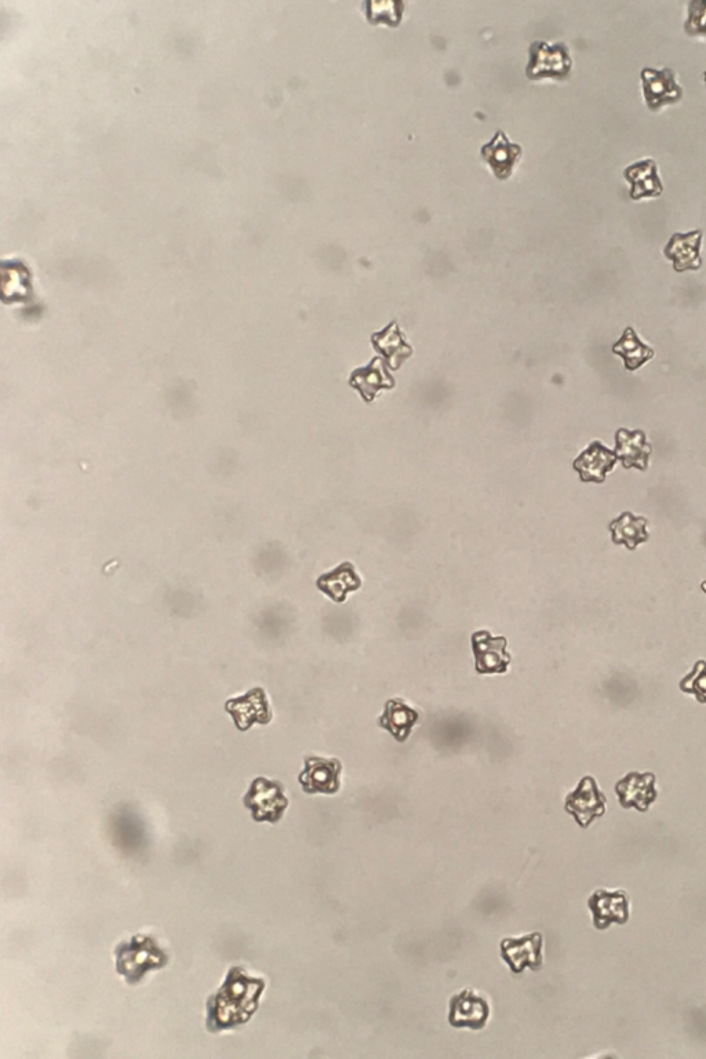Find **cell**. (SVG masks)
Wrapping results in <instances>:
<instances>
[{"instance_id": "obj_4", "label": "cell", "mask_w": 706, "mask_h": 1059, "mask_svg": "<svg viewBox=\"0 0 706 1059\" xmlns=\"http://www.w3.org/2000/svg\"><path fill=\"white\" fill-rule=\"evenodd\" d=\"M491 1017L489 999L473 988L454 993L449 1002V1024L456 1029L482 1031Z\"/></svg>"}, {"instance_id": "obj_16", "label": "cell", "mask_w": 706, "mask_h": 1059, "mask_svg": "<svg viewBox=\"0 0 706 1059\" xmlns=\"http://www.w3.org/2000/svg\"><path fill=\"white\" fill-rule=\"evenodd\" d=\"M702 231H691L689 234L672 236L664 253L673 261L675 271H698L701 268Z\"/></svg>"}, {"instance_id": "obj_18", "label": "cell", "mask_w": 706, "mask_h": 1059, "mask_svg": "<svg viewBox=\"0 0 706 1059\" xmlns=\"http://www.w3.org/2000/svg\"><path fill=\"white\" fill-rule=\"evenodd\" d=\"M617 440V453L618 460L624 464L625 468H638L640 471H646L649 467V460L651 456V445L647 442L646 435L643 431H628V429H620L615 435Z\"/></svg>"}, {"instance_id": "obj_25", "label": "cell", "mask_w": 706, "mask_h": 1059, "mask_svg": "<svg viewBox=\"0 0 706 1059\" xmlns=\"http://www.w3.org/2000/svg\"><path fill=\"white\" fill-rule=\"evenodd\" d=\"M701 588L706 593V581L702 582Z\"/></svg>"}, {"instance_id": "obj_11", "label": "cell", "mask_w": 706, "mask_h": 1059, "mask_svg": "<svg viewBox=\"0 0 706 1059\" xmlns=\"http://www.w3.org/2000/svg\"><path fill=\"white\" fill-rule=\"evenodd\" d=\"M644 100L651 111L665 107V105L676 104L682 100L683 90L678 85L675 72L672 69L646 68L642 72Z\"/></svg>"}, {"instance_id": "obj_6", "label": "cell", "mask_w": 706, "mask_h": 1059, "mask_svg": "<svg viewBox=\"0 0 706 1059\" xmlns=\"http://www.w3.org/2000/svg\"><path fill=\"white\" fill-rule=\"evenodd\" d=\"M225 711L234 720L236 729L239 731L250 730L256 724L267 726L274 716L267 691L262 687H256V689L247 691L246 694L231 698L225 702Z\"/></svg>"}, {"instance_id": "obj_22", "label": "cell", "mask_w": 706, "mask_h": 1059, "mask_svg": "<svg viewBox=\"0 0 706 1059\" xmlns=\"http://www.w3.org/2000/svg\"><path fill=\"white\" fill-rule=\"evenodd\" d=\"M613 352L624 359L625 369L629 371L638 370L654 358V349L643 344L632 327L624 331V336L614 345Z\"/></svg>"}, {"instance_id": "obj_23", "label": "cell", "mask_w": 706, "mask_h": 1059, "mask_svg": "<svg viewBox=\"0 0 706 1059\" xmlns=\"http://www.w3.org/2000/svg\"><path fill=\"white\" fill-rule=\"evenodd\" d=\"M680 690L683 693L693 694L700 704H706V662L698 661L693 671L682 679Z\"/></svg>"}, {"instance_id": "obj_20", "label": "cell", "mask_w": 706, "mask_h": 1059, "mask_svg": "<svg viewBox=\"0 0 706 1059\" xmlns=\"http://www.w3.org/2000/svg\"><path fill=\"white\" fill-rule=\"evenodd\" d=\"M418 713L402 700H391L385 705L384 713L378 724L381 729L389 731L396 741L403 742L409 738L411 730L418 722Z\"/></svg>"}, {"instance_id": "obj_13", "label": "cell", "mask_w": 706, "mask_h": 1059, "mask_svg": "<svg viewBox=\"0 0 706 1059\" xmlns=\"http://www.w3.org/2000/svg\"><path fill=\"white\" fill-rule=\"evenodd\" d=\"M615 793L624 809L647 811L657 800L655 775L653 773H629L615 785Z\"/></svg>"}, {"instance_id": "obj_9", "label": "cell", "mask_w": 706, "mask_h": 1059, "mask_svg": "<svg viewBox=\"0 0 706 1059\" xmlns=\"http://www.w3.org/2000/svg\"><path fill=\"white\" fill-rule=\"evenodd\" d=\"M571 65L573 61L564 43L548 45L545 42H534L530 47V63L527 65L526 74L530 79H566L570 75Z\"/></svg>"}, {"instance_id": "obj_7", "label": "cell", "mask_w": 706, "mask_h": 1059, "mask_svg": "<svg viewBox=\"0 0 706 1059\" xmlns=\"http://www.w3.org/2000/svg\"><path fill=\"white\" fill-rule=\"evenodd\" d=\"M501 957L512 973L522 974L526 968L540 971L544 966V937L541 933L507 937L501 941Z\"/></svg>"}, {"instance_id": "obj_2", "label": "cell", "mask_w": 706, "mask_h": 1059, "mask_svg": "<svg viewBox=\"0 0 706 1059\" xmlns=\"http://www.w3.org/2000/svg\"><path fill=\"white\" fill-rule=\"evenodd\" d=\"M169 953L159 945L154 935L136 934L115 948L116 973L127 984H140L149 971H158L169 964Z\"/></svg>"}, {"instance_id": "obj_3", "label": "cell", "mask_w": 706, "mask_h": 1059, "mask_svg": "<svg viewBox=\"0 0 706 1059\" xmlns=\"http://www.w3.org/2000/svg\"><path fill=\"white\" fill-rule=\"evenodd\" d=\"M243 806L250 811L254 822L278 824L289 809L290 802L286 796L285 785L278 780L257 777L251 781L250 788L243 796Z\"/></svg>"}, {"instance_id": "obj_1", "label": "cell", "mask_w": 706, "mask_h": 1059, "mask_svg": "<svg viewBox=\"0 0 706 1059\" xmlns=\"http://www.w3.org/2000/svg\"><path fill=\"white\" fill-rule=\"evenodd\" d=\"M265 988L264 978L253 977L240 966L229 968L223 985L207 997V1032L234 1031L246 1025L257 1013Z\"/></svg>"}, {"instance_id": "obj_15", "label": "cell", "mask_w": 706, "mask_h": 1059, "mask_svg": "<svg viewBox=\"0 0 706 1059\" xmlns=\"http://www.w3.org/2000/svg\"><path fill=\"white\" fill-rule=\"evenodd\" d=\"M617 461V453L596 440L574 461V469L580 473L582 482L603 483Z\"/></svg>"}, {"instance_id": "obj_21", "label": "cell", "mask_w": 706, "mask_h": 1059, "mask_svg": "<svg viewBox=\"0 0 706 1059\" xmlns=\"http://www.w3.org/2000/svg\"><path fill=\"white\" fill-rule=\"evenodd\" d=\"M610 530L614 544L625 545L629 551H635L639 544L649 540L647 520L631 512H624L620 518L613 520Z\"/></svg>"}, {"instance_id": "obj_19", "label": "cell", "mask_w": 706, "mask_h": 1059, "mask_svg": "<svg viewBox=\"0 0 706 1059\" xmlns=\"http://www.w3.org/2000/svg\"><path fill=\"white\" fill-rule=\"evenodd\" d=\"M625 180L631 184V198L639 200L643 198H657L664 191L660 177H658L657 165L653 159L636 162L624 171Z\"/></svg>"}, {"instance_id": "obj_17", "label": "cell", "mask_w": 706, "mask_h": 1059, "mask_svg": "<svg viewBox=\"0 0 706 1059\" xmlns=\"http://www.w3.org/2000/svg\"><path fill=\"white\" fill-rule=\"evenodd\" d=\"M316 587L333 602L344 603L349 593L358 591L362 587V580L353 564L345 562L330 573L322 574L316 581Z\"/></svg>"}, {"instance_id": "obj_24", "label": "cell", "mask_w": 706, "mask_h": 1059, "mask_svg": "<svg viewBox=\"0 0 706 1059\" xmlns=\"http://www.w3.org/2000/svg\"><path fill=\"white\" fill-rule=\"evenodd\" d=\"M684 29L691 36H706V0L690 3L689 18Z\"/></svg>"}, {"instance_id": "obj_10", "label": "cell", "mask_w": 706, "mask_h": 1059, "mask_svg": "<svg viewBox=\"0 0 706 1059\" xmlns=\"http://www.w3.org/2000/svg\"><path fill=\"white\" fill-rule=\"evenodd\" d=\"M507 639L494 638L489 631H479L472 635V650L475 654V668L480 675L505 673L511 664V655L507 651Z\"/></svg>"}, {"instance_id": "obj_12", "label": "cell", "mask_w": 706, "mask_h": 1059, "mask_svg": "<svg viewBox=\"0 0 706 1059\" xmlns=\"http://www.w3.org/2000/svg\"><path fill=\"white\" fill-rule=\"evenodd\" d=\"M589 909L596 929H609L611 924H625L629 919V901L625 891L598 890L589 897Z\"/></svg>"}, {"instance_id": "obj_8", "label": "cell", "mask_w": 706, "mask_h": 1059, "mask_svg": "<svg viewBox=\"0 0 706 1059\" xmlns=\"http://www.w3.org/2000/svg\"><path fill=\"white\" fill-rule=\"evenodd\" d=\"M607 799L593 777H584L573 792L564 800V810L573 815L581 828L587 829L593 821L606 813Z\"/></svg>"}, {"instance_id": "obj_5", "label": "cell", "mask_w": 706, "mask_h": 1059, "mask_svg": "<svg viewBox=\"0 0 706 1059\" xmlns=\"http://www.w3.org/2000/svg\"><path fill=\"white\" fill-rule=\"evenodd\" d=\"M342 763L337 758L307 756L298 774L302 792L307 795H336L341 789Z\"/></svg>"}, {"instance_id": "obj_14", "label": "cell", "mask_w": 706, "mask_h": 1059, "mask_svg": "<svg viewBox=\"0 0 706 1059\" xmlns=\"http://www.w3.org/2000/svg\"><path fill=\"white\" fill-rule=\"evenodd\" d=\"M480 154L489 163L498 180H507L512 176L516 163L522 158L523 149L519 144L511 143L504 131L498 130L493 140L483 145Z\"/></svg>"}, {"instance_id": "obj_26", "label": "cell", "mask_w": 706, "mask_h": 1059, "mask_svg": "<svg viewBox=\"0 0 706 1059\" xmlns=\"http://www.w3.org/2000/svg\"><path fill=\"white\" fill-rule=\"evenodd\" d=\"M704 76H705V82H706V72H705Z\"/></svg>"}]
</instances>
